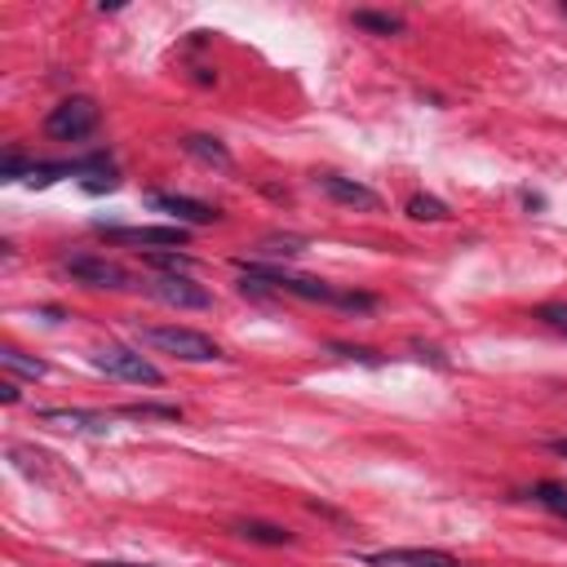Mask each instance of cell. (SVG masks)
Segmentation results:
<instances>
[{"instance_id":"cell-1","label":"cell","mask_w":567,"mask_h":567,"mask_svg":"<svg viewBox=\"0 0 567 567\" xmlns=\"http://www.w3.org/2000/svg\"><path fill=\"white\" fill-rule=\"evenodd\" d=\"M239 288L244 292H288V297H301V301H319V306H337V310H377V297L372 292H341L323 279H310V275H288L279 266H252V261H239Z\"/></svg>"},{"instance_id":"cell-2","label":"cell","mask_w":567,"mask_h":567,"mask_svg":"<svg viewBox=\"0 0 567 567\" xmlns=\"http://www.w3.org/2000/svg\"><path fill=\"white\" fill-rule=\"evenodd\" d=\"M142 341L155 346V350H164V354H177L186 363H213V359H221V346L208 332H199V328H177V323L142 328Z\"/></svg>"},{"instance_id":"cell-3","label":"cell","mask_w":567,"mask_h":567,"mask_svg":"<svg viewBox=\"0 0 567 567\" xmlns=\"http://www.w3.org/2000/svg\"><path fill=\"white\" fill-rule=\"evenodd\" d=\"M102 111L93 97H62L49 115H44V133L58 137V142H84L93 128H97Z\"/></svg>"},{"instance_id":"cell-4","label":"cell","mask_w":567,"mask_h":567,"mask_svg":"<svg viewBox=\"0 0 567 567\" xmlns=\"http://www.w3.org/2000/svg\"><path fill=\"white\" fill-rule=\"evenodd\" d=\"M93 368H97V372H106V377H115V381H133V385H164V372H159L146 354H137V350H128V346H102V350L93 354Z\"/></svg>"},{"instance_id":"cell-5","label":"cell","mask_w":567,"mask_h":567,"mask_svg":"<svg viewBox=\"0 0 567 567\" xmlns=\"http://www.w3.org/2000/svg\"><path fill=\"white\" fill-rule=\"evenodd\" d=\"M97 235H106L111 244H128V248H146V252H168V248H186L190 230L186 226H93Z\"/></svg>"},{"instance_id":"cell-6","label":"cell","mask_w":567,"mask_h":567,"mask_svg":"<svg viewBox=\"0 0 567 567\" xmlns=\"http://www.w3.org/2000/svg\"><path fill=\"white\" fill-rule=\"evenodd\" d=\"M137 288H142L151 301L173 306V310H208V306H213V292L199 288L190 275H155V279L137 284Z\"/></svg>"},{"instance_id":"cell-7","label":"cell","mask_w":567,"mask_h":567,"mask_svg":"<svg viewBox=\"0 0 567 567\" xmlns=\"http://www.w3.org/2000/svg\"><path fill=\"white\" fill-rule=\"evenodd\" d=\"M146 204L155 208V213H168L173 217V226H213V221H221V208L217 204H204V199H195V195H177V190H146Z\"/></svg>"},{"instance_id":"cell-8","label":"cell","mask_w":567,"mask_h":567,"mask_svg":"<svg viewBox=\"0 0 567 567\" xmlns=\"http://www.w3.org/2000/svg\"><path fill=\"white\" fill-rule=\"evenodd\" d=\"M62 266H66V275H71L75 284H89V288H111V292H120V288H133L128 270H124L120 261H111V257L75 252V257H66Z\"/></svg>"},{"instance_id":"cell-9","label":"cell","mask_w":567,"mask_h":567,"mask_svg":"<svg viewBox=\"0 0 567 567\" xmlns=\"http://www.w3.org/2000/svg\"><path fill=\"white\" fill-rule=\"evenodd\" d=\"M359 563L368 567H461L447 549H421V545H399V549H363Z\"/></svg>"},{"instance_id":"cell-10","label":"cell","mask_w":567,"mask_h":567,"mask_svg":"<svg viewBox=\"0 0 567 567\" xmlns=\"http://www.w3.org/2000/svg\"><path fill=\"white\" fill-rule=\"evenodd\" d=\"M315 186L332 199V204H341V208H359V213H377L381 208V195L372 190V186H363V182H354V177H341V173H319L315 177Z\"/></svg>"},{"instance_id":"cell-11","label":"cell","mask_w":567,"mask_h":567,"mask_svg":"<svg viewBox=\"0 0 567 567\" xmlns=\"http://www.w3.org/2000/svg\"><path fill=\"white\" fill-rule=\"evenodd\" d=\"M35 416L58 430H75V434H111V416L93 408H40Z\"/></svg>"},{"instance_id":"cell-12","label":"cell","mask_w":567,"mask_h":567,"mask_svg":"<svg viewBox=\"0 0 567 567\" xmlns=\"http://www.w3.org/2000/svg\"><path fill=\"white\" fill-rule=\"evenodd\" d=\"M182 151H186V155H195L199 164H213V168H221V173H230V168H235L230 151H226L217 137H208V133H186V137H182Z\"/></svg>"},{"instance_id":"cell-13","label":"cell","mask_w":567,"mask_h":567,"mask_svg":"<svg viewBox=\"0 0 567 567\" xmlns=\"http://www.w3.org/2000/svg\"><path fill=\"white\" fill-rule=\"evenodd\" d=\"M235 536H244V540H252V545H292V540H297L288 527H279V523H261V518H244V523H235Z\"/></svg>"},{"instance_id":"cell-14","label":"cell","mask_w":567,"mask_h":567,"mask_svg":"<svg viewBox=\"0 0 567 567\" xmlns=\"http://www.w3.org/2000/svg\"><path fill=\"white\" fill-rule=\"evenodd\" d=\"M350 22H354L359 31H372V35H399V31L408 27L399 13H381V9H354Z\"/></svg>"},{"instance_id":"cell-15","label":"cell","mask_w":567,"mask_h":567,"mask_svg":"<svg viewBox=\"0 0 567 567\" xmlns=\"http://www.w3.org/2000/svg\"><path fill=\"white\" fill-rule=\"evenodd\" d=\"M0 363H4L9 372H18V377H31V381H40V377L49 372V363H44V359H31V354H22L18 346H4V350H0Z\"/></svg>"},{"instance_id":"cell-16","label":"cell","mask_w":567,"mask_h":567,"mask_svg":"<svg viewBox=\"0 0 567 567\" xmlns=\"http://www.w3.org/2000/svg\"><path fill=\"white\" fill-rule=\"evenodd\" d=\"M532 501H536V505H545L549 514H558V518H567V483H554V478H540V483L532 487Z\"/></svg>"},{"instance_id":"cell-17","label":"cell","mask_w":567,"mask_h":567,"mask_svg":"<svg viewBox=\"0 0 567 567\" xmlns=\"http://www.w3.org/2000/svg\"><path fill=\"white\" fill-rule=\"evenodd\" d=\"M403 208H408L412 221H447V204L439 195H412Z\"/></svg>"},{"instance_id":"cell-18","label":"cell","mask_w":567,"mask_h":567,"mask_svg":"<svg viewBox=\"0 0 567 567\" xmlns=\"http://www.w3.org/2000/svg\"><path fill=\"white\" fill-rule=\"evenodd\" d=\"M257 252L261 257H297V252H306V239L301 235H266V239H257Z\"/></svg>"},{"instance_id":"cell-19","label":"cell","mask_w":567,"mask_h":567,"mask_svg":"<svg viewBox=\"0 0 567 567\" xmlns=\"http://www.w3.org/2000/svg\"><path fill=\"white\" fill-rule=\"evenodd\" d=\"M146 266H155L159 275H190L195 270V257L168 248V252H146Z\"/></svg>"},{"instance_id":"cell-20","label":"cell","mask_w":567,"mask_h":567,"mask_svg":"<svg viewBox=\"0 0 567 567\" xmlns=\"http://www.w3.org/2000/svg\"><path fill=\"white\" fill-rule=\"evenodd\" d=\"M124 416H159V421H177L182 416V408H173V403H128V408H120Z\"/></svg>"},{"instance_id":"cell-21","label":"cell","mask_w":567,"mask_h":567,"mask_svg":"<svg viewBox=\"0 0 567 567\" xmlns=\"http://www.w3.org/2000/svg\"><path fill=\"white\" fill-rule=\"evenodd\" d=\"M536 319H540L545 328H554V332L567 337V301H540V306H536Z\"/></svg>"},{"instance_id":"cell-22","label":"cell","mask_w":567,"mask_h":567,"mask_svg":"<svg viewBox=\"0 0 567 567\" xmlns=\"http://www.w3.org/2000/svg\"><path fill=\"white\" fill-rule=\"evenodd\" d=\"M332 354H341V359H354V363H381V354L377 350H368V346H346V341H332Z\"/></svg>"},{"instance_id":"cell-23","label":"cell","mask_w":567,"mask_h":567,"mask_svg":"<svg viewBox=\"0 0 567 567\" xmlns=\"http://www.w3.org/2000/svg\"><path fill=\"white\" fill-rule=\"evenodd\" d=\"M0 399H4V403H18V381H4V385H0Z\"/></svg>"},{"instance_id":"cell-24","label":"cell","mask_w":567,"mask_h":567,"mask_svg":"<svg viewBox=\"0 0 567 567\" xmlns=\"http://www.w3.org/2000/svg\"><path fill=\"white\" fill-rule=\"evenodd\" d=\"M93 567H155V563H120V558H102V563H93Z\"/></svg>"},{"instance_id":"cell-25","label":"cell","mask_w":567,"mask_h":567,"mask_svg":"<svg viewBox=\"0 0 567 567\" xmlns=\"http://www.w3.org/2000/svg\"><path fill=\"white\" fill-rule=\"evenodd\" d=\"M549 452H554V456H563V461H567V439H549Z\"/></svg>"},{"instance_id":"cell-26","label":"cell","mask_w":567,"mask_h":567,"mask_svg":"<svg viewBox=\"0 0 567 567\" xmlns=\"http://www.w3.org/2000/svg\"><path fill=\"white\" fill-rule=\"evenodd\" d=\"M563 13H567V4H563Z\"/></svg>"}]
</instances>
